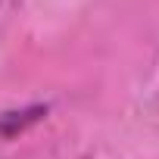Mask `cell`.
Returning <instances> with one entry per match:
<instances>
[{"label": "cell", "instance_id": "obj_1", "mask_svg": "<svg viewBox=\"0 0 159 159\" xmlns=\"http://www.w3.org/2000/svg\"><path fill=\"white\" fill-rule=\"evenodd\" d=\"M47 112H50L47 103H31V106H22V109L0 112V140H16L19 134L34 128L41 119H47Z\"/></svg>", "mask_w": 159, "mask_h": 159}]
</instances>
